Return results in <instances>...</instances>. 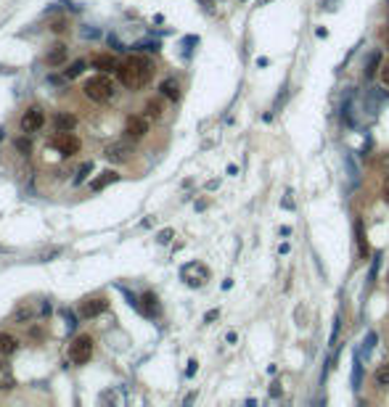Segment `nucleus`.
Listing matches in <instances>:
<instances>
[{"instance_id": "obj_4", "label": "nucleus", "mask_w": 389, "mask_h": 407, "mask_svg": "<svg viewBox=\"0 0 389 407\" xmlns=\"http://www.w3.org/2000/svg\"><path fill=\"white\" fill-rule=\"evenodd\" d=\"M180 278H183L188 286H201V283L209 278V270H207L201 262H188V264L180 270Z\"/></svg>"}, {"instance_id": "obj_10", "label": "nucleus", "mask_w": 389, "mask_h": 407, "mask_svg": "<svg viewBox=\"0 0 389 407\" xmlns=\"http://www.w3.org/2000/svg\"><path fill=\"white\" fill-rule=\"evenodd\" d=\"M67 53H69L67 45L58 42V45H53V48L48 51V56H45V64H48V66H61V64L67 61Z\"/></svg>"}, {"instance_id": "obj_36", "label": "nucleus", "mask_w": 389, "mask_h": 407, "mask_svg": "<svg viewBox=\"0 0 389 407\" xmlns=\"http://www.w3.org/2000/svg\"><path fill=\"white\" fill-rule=\"evenodd\" d=\"M51 29L58 35V32H64V29H67V24H64V21H53V24H51Z\"/></svg>"}, {"instance_id": "obj_26", "label": "nucleus", "mask_w": 389, "mask_h": 407, "mask_svg": "<svg viewBox=\"0 0 389 407\" xmlns=\"http://www.w3.org/2000/svg\"><path fill=\"white\" fill-rule=\"evenodd\" d=\"M90 172H93V162H85V164H82V169L77 172V177H74V185H80V183H85V177L90 175Z\"/></svg>"}, {"instance_id": "obj_18", "label": "nucleus", "mask_w": 389, "mask_h": 407, "mask_svg": "<svg viewBox=\"0 0 389 407\" xmlns=\"http://www.w3.org/2000/svg\"><path fill=\"white\" fill-rule=\"evenodd\" d=\"M379 64H381V53H379V51H373V53L368 56V64H365V69H363L365 80H373V77H376V72H379Z\"/></svg>"}, {"instance_id": "obj_8", "label": "nucleus", "mask_w": 389, "mask_h": 407, "mask_svg": "<svg viewBox=\"0 0 389 407\" xmlns=\"http://www.w3.org/2000/svg\"><path fill=\"white\" fill-rule=\"evenodd\" d=\"M124 132L130 138H143L148 132V117L143 114H130L127 117V124H124Z\"/></svg>"}, {"instance_id": "obj_14", "label": "nucleus", "mask_w": 389, "mask_h": 407, "mask_svg": "<svg viewBox=\"0 0 389 407\" xmlns=\"http://www.w3.org/2000/svg\"><path fill=\"white\" fill-rule=\"evenodd\" d=\"M159 90H162V96L167 98V101H180V82L178 80H164L162 85H159Z\"/></svg>"}, {"instance_id": "obj_20", "label": "nucleus", "mask_w": 389, "mask_h": 407, "mask_svg": "<svg viewBox=\"0 0 389 407\" xmlns=\"http://www.w3.org/2000/svg\"><path fill=\"white\" fill-rule=\"evenodd\" d=\"M32 315H35V307L29 304V302H24L19 309H13V320H16V323H24V320H29Z\"/></svg>"}, {"instance_id": "obj_19", "label": "nucleus", "mask_w": 389, "mask_h": 407, "mask_svg": "<svg viewBox=\"0 0 389 407\" xmlns=\"http://www.w3.org/2000/svg\"><path fill=\"white\" fill-rule=\"evenodd\" d=\"M373 381H376V386H381V389H389V363H384V365L376 368Z\"/></svg>"}, {"instance_id": "obj_16", "label": "nucleus", "mask_w": 389, "mask_h": 407, "mask_svg": "<svg viewBox=\"0 0 389 407\" xmlns=\"http://www.w3.org/2000/svg\"><path fill=\"white\" fill-rule=\"evenodd\" d=\"M117 180H119L117 172H114V169H106V172H101V177H96V180L90 183V188H93V191H103L106 185H112V183H117Z\"/></svg>"}, {"instance_id": "obj_32", "label": "nucleus", "mask_w": 389, "mask_h": 407, "mask_svg": "<svg viewBox=\"0 0 389 407\" xmlns=\"http://www.w3.org/2000/svg\"><path fill=\"white\" fill-rule=\"evenodd\" d=\"M379 169L384 172V175H389V153H384L381 159H379Z\"/></svg>"}, {"instance_id": "obj_40", "label": "nucleus", "mask_w": 389, "mask_h": 407, "mask_svg": "<svg viewBox=\"0 0 389 407\" xmlns=\"http://www.w3.org/2000/svg\"><path fill=\"white\" fill-rule=\"evenodd\" d=\"M381 82H384V85H389V64L381 69Z\"/></svg>"}, {"instance_id": "obj_12", "label": "nucleus", "mask_w": 389, "mask_h": 407, "mask_svg": "<svg viewBox=\"0 0 389 407\" xmlns=\"http://www.w3.org/2000/svg\"><path fill=\"white\" fill-rule=\"evenodd\" d=\"M16 349H19L16 336H11V333H6V331H0V357H11V354H16Z\"/></svg>"}, {"instance_id": "obj_15", "label": "nucleus", "mask_w": 389, "mask_h": 407, "mask_svg": "<svg viewBox=\"0 0 389 407\" xmlns=\"http://www.w3.org/2000/svg\"><path fill=\"white\" fill-rule=\"evenodd\" d=\"M96 69H101L103 74H109V72H117L119 69V64H117V58L112 56V53H103V56H96Z\"/></svg>"}, {"instance_id": "obj_27", "label": "nucleus", "mask_w": 389, "mask_h": 407, "mask_svg": "<svg viewBox=\"0 0 389 407\" xmlns=\"http://www.w3.org/2000/svg\"><path fill=\"white\" fill-rule=\"evenodd\" d=\"M13 146H16L21 153H29V151H32V143H29V138H16V140H13Z\"/></svg>"}, {"instance_id": "obj_6", "label": "nucleus", "mask_w": 389, "mask_h": 407, "mask_svg": "<svg viewBox=\"0 0 389 407\" xmlns=\"http://www.w3.org/2000/svg\"><path fill=\"white\" fill-rule=\"evenodd\" d=\"M53 146L61 151V156H74V153H80V138L72 132H61L53 138Z\"/></svg>"}, {"instance_id": "obj_17", "label": "nucleus", "mask_w": 389, "mask_h": 407, "mask_svg": "<svg viewBox=\"0 0 389 407\" xmlns=\"http://www.w3.org/2000/svg\"><path fill=\"white\" fill-rule=\"evenodd\" d=\"M13 386H16V375H13V370H11L6 363H0V389L11 391Z\"/></svg>"}, {"instance_id": "obj_1", "label": "nucleus", "mask_w": 389, "mask_h": 407, "mask_svg": "<svg viewBox=\"0 0 389 407\" xmlns=\"http://www.w3.org/2000/svg\"><path fill=\"white\" fill-rule=\"evenodd\" d=\"M117 77H119V82H122L124 87L138 90V87H143L151 77H154V64H151L148 58H143V56L135 53V56L124 58L122 64H119Z\"/></svg>"}, {"instance_id": "obj_5", "label": "nucleus", "mask_w": 389, "mask_h": 407, "mask_svg": "<svg viewBox=\"0 0 389 407\" xmlns=\"http://www.w3.org/2000/svg\"><path fill=\"white\" fill-rule=\"evenodd\" d=\"M45 124V114H42V108L40 106H29L27 111H24V117H21V130L27 132V135H32V132H37L40 127Z\"/></svg>"}, {"instance_id": "obj_30", "label": "nucleus", "mask_w": 389, "mask_h": 407, "mask_svg": "<svg viewBox=\"0 0 389 407\" xmlns=\"http://www.w3.org/2000/svg\"><path fill=\"white\" fill-rule=\"evenodd\" d=\"M373 344H376V333L371 331V333H368V338L363 341V352H365V357L371 354V349H373Z\"/></svg>"}, {"instance_id": "obj_45", "label": "nucleus", "mask_w": 389, "mask_h": 407, "mask_svg": "<svg viewBox=\"0 0 389 407\" xmlns=\"http://www.w3.org/2000/svg\"><path fill=\"white\" fill-rule=\"evenodd\" d=\"M241 3H246V0H241Z\"/></svg>"}, {"instance_id": "obj_28", "label": "nucleus", "mask_w": 389, "mask_h": 407, "mask_svg": "<svg viewBox=\"0 0 389 407\" xmlns=\"http://www.w3.org/2000/svg\"><path fill=\"white\" fill-rule=\"evenodd\" d=\"M80 35H82V37H88V40H98V37H101V29H93V27H82V29H80Z\"/></svg>"}, {"instance_id": "obj_38", "label": "nucleus", "mask_w": 389, "mask_h": 407, "mask_svg": "<svg viewBox=\"0 0 389 407\" xmlns=\"http://www.w3.org/2000/svg\"><path fill=\"white\" fill-rule=\"evenodd\" d=\"M284 209H294V201H291V193L284 196Z\"/></svg>"}, {"instance_id": "obj_13", "label": "nucleus", "mask_w": 389, "mask_h": 407, "mask_svg": "<svg viewBox=\"0 0 389 407\" xmlns=\"http://www.w3.org/2000/svg\"><path fill=\"white\" fill-rule=\"evenodd\" d=\"M143 114H146L148 119H162V114H164V96H162V98H151V101H146Z\"/></svg>"}, {"instance_id": "obj_7", "label": "nucleus", "mask_w": 389, "mask_h": 407, "mask_svg": "<svg viewBox=\"0 0 389 407\" xmlns=\"http://www.w3.org/2000/svg\"><path fill=\"white\" fill-rule=\"evenodd\" d=\"M106 307H109V302L103 299V296H90V299H85V302L80 304V318L93 320V318H98Z\"/></svg>"}, {"instance_id": "obj_2", "label": "nucleus", "mask_w": 389, "mask_h": 407, "mask_svg": "<svg viewBox=\"0 0 389 407\" xmlns=\"http://www.w3.org/2000/svg\"><path fill=\"white\" fill-rule=\"evenodd\" d=\"M85 96H88L90 101H96V103L112 101V96H114V82L109 80V77H103V72H101V74L90 77V80L85 82Z\"/></svg>"}, {"instance_id": "obj_35", "label": "nucleus", "mask_w": 389, "mask_h": 407, "mask_svg": "<svg viewBox=\"0 0 389 407\" xmlns=\"http://www.w3.org/2000/svg\"><path fill=\"white\" fill-rule=\"evenodd\" d=\"M217 318H220V309H209L207 315H204V323H214Z\"/></svg>"}, {"instance_id": "obj_33", "label": "nucleus", "mask_w": 389, "mask_h": 407, "mask_svg": "<svg viewBox=\"0 0 389 407\" xmlns=\"http://www.w3.org/2000/svg\"><path fill=\"white\" fill-rule=\"evenodd\" d=\"M196 370H199V363H196V359H191V363H188V370H185V378H193Z\"/></svg>"}, {"instance_id": "obj_39", "label": "nucleus", "mask_w": 389, "mask_h": 407, "mask_svg": "<svg viewBox=\"0 0 389 407\" xmlns=\"http://www.w3.org/2000/svg\"><path fill=\"white\" fill-rule=\"evenodd\" d=\"M278 394H281V383L275 381V383L270 386V397H278Z\"/></svg>"}, {"instance_id": "obj_11", "label": "nucleus", "mask_w": 389, "mask_h": 407, "mask_svg": "<svg viewBox=\"0 0 389 407\" xmlns=\"http://www.w3.org/2000/svg\"><path fill=\"white\" fill-rule=\"evenodd\" d=\"M141 302H143V307H141L143 315H148V318H157L159 315V299H157V293H154V291H146L141 296Z\"/></svg>"}, {"instance_id": "obj_23", "label": "nucleus", "mask_w": 389, "mask_h": 407, "mask_svg": "<svg viewBox=\"0 0 389 407\" xmlns=\"http://www.w3.org/2000/svg\"><path fill=\"white\" fill-rule=\"evenodd\" d=\"M355 236H357V248H360V257H368V241L363 236V222H355Z\"/></svg>"}, {"instance_id": "obj_43", "label": "nucleus", "mask_w": 389, "mask_h": 407, "mask_svg": "<svg viewBox=\"0 0 389 407\" xmlns=\"http://www.w3.org/2000/svg\"><path fill=\"white\" fill-rule=\"evenodd\" d=\"M278 233H281V236L286 238V236H291V228H286V225H284V228H281V230H278Z\"/></svg>"}, {"instance_id": "obj_3", "label": "nucleus", "mask_w": 389, "mask_h": 407, "mask_svg": "<svg viewBox=\"0 0 389 407\" xmlns=\"http://www.w3.org/2000/svg\"><path fill=\"white\" fill-rule=\"evenodd\" d=\"M90 357H93V338L90 336H77L69 344V359L74 365H85Z\"/></svg>"}, {"instance_id": "obj_42", "label": "nucleus", "mask_w": 389, "mask_h": 407, "mask_svg": "<svg viewBox=\"0 0 389 407\" xmlns=\"http://www.w3.org/2000/svg\"><path fill=\"white\" fill-rule=\"evenodd\" d=\"M228 175H239V167L236 164H228Z\"/></svg>"}, {"instance_id": "obj_46", "label": "nucleus", "mask_w": 389, "mask_h": 407, "mask_svg": "<svg viewBox=\"0 0 389 407\" xmlns=\"http://www.w3.org/2000/svg\"><path fill=\"white\" fill-rule=\"evenodd\" d=\"M386 280H389V275H386Z\"/></svg>"}, {"instance_id": "obj_9", "label": "nucleus", "mask_w": 389, "mask_h": 407, "mask_svg": "<svg viewBox=\"0 0 389 407\" xmlns=\"http://www.w3.org/2000/svg\"><path fill=\"white\" fill-rule=\"evenodd\" d=\"M53 124H56V132H72L77 127V117L69 114V111H58Z\"/></svg>"}, {"instance_id": "obj_34", "label": "nucleus", "mask_w": 389, "mask_h": 407, "mask_svg": "<svg viewBox=\"0 0 389 407\" xmlns=\"http://www.w3.org/2000/svg\"><path fill=\"white\" fill-rule=\"evenodd\" d=\"M61 254V248H51V252H45L42 257H40V262H51L53 257H58Z\"/></svg>"}, {"instance_id": "obj_44", "label": "nucleus", "mask_w": 389, "mask_h": 407, "mask_svg": "<svg viewBox=\"0 0 389 407\" xmlns=\"http://www.w3.org/2000/svg\"><path fill=\"white\" fill-rule=\"evenodd\" d=\"M0 138H3V130H0Z\"/></svg>"}, {"instance_id": "obj_37", "label": "nucleus", "mask_w": 389, "mask_h": 407, "mask_svg": "<svg viewBox=\"0 0 389 407\" xmlns=\"http://www.w3.org/2000/svg\"><path fill=\"white\" fill-rule=\"evenodd\" d=\"M381 196H384V201L389 204V175H386V180H384V188H381Z\"/></svg>"}, {"instance_id": "obj_25", "label": "nucleus", "mask_w": 389, "mask_h": 407, "mask_svg": "<svg viewBox=\"0 0 389 407\" xmlns=\"http://www.w3.org/2000/svg\"><path fill=\"white\" fill-rule=\"evenodd\" d=\"M133 51H138V53H143V51H159V42H151V40H141V42H135L133 45Z\"/></svg>"}, {"instance_id": "obj_24", "label": "nucleus", "mask_w": 389, "mask_h": 407, "mask_svg": "<svg viewBox=\"0 0 389 407\" xmlns=\"http://www.w3.org/2000/svg\"><path fill=\"white\" fill-rule=\"evenodd\" d=\"M82 72H85V61L80 58V61H74V64L64 72V77H67V80H77V77H80Z\"/></svg>"}, {"instance_id": "obj_29", "label": "nucleus", "mask_w": 389, "mask_h": 407, "mask_svg": "<svg viewBox=\"0 0 389 407\" xmlns=\"http://www.w3.org/2000/svg\"><path fill=\"white\" fill-rule=\"evenodd\" d=\"M172 236H175V230H172V228H164V230L157 233V241H159V243H169V238H172Z\"/></svg>"}, {"instance_id": "obj_21", "label": "nucleus", "mask_w": 389, "mask_h": 407, "mask_svg": "<svg viewBox=\"0 0 389 407\" xmlns=\"http://www.w3.org/2000/svg\"><path fill=\"white\" fill-rule=\"evenodd\" d=\"M130 156V146H112L109 148V159L112 162H124Z\"/></svg>"}, {"instance_id": "obj_22", "label": "nucleus", "mask_w": 389, "mask_h": 407, "mask_svg": "<svg viewBox=\"0 0 389 407\" xmlns=\"http://www.w3.org/2000/svg\"><path fill=\"white\" fill-rule=\"evenodd\" d=\"M360 381H363V365H360V352H357L352 363V386L360 389Z\"/></svg>"}, {"instance_id": "obj_41", "label": "nucleus", "mask_w": 389, "mask_h": 407, "mask_svg": "<svg viewBox=\"0 0 389 407\" xmlns=\"http://www.w3.org/2000/svg\"><path fill=\"white\" fill-rule=\"evenodd\" d=\"M199 3L204 6V11H209V13L214 11V3H212V0H199Z\"/></svg>"}, {"instance_id": "obj_31", "label": "nucleus", "mask_w": 389, "mask_h": 407, "mask_svg": "<svg viewBox=\"0 0 389 407\" xmlns=\"http://www.w3.org/2000/svg\"><path fill=\"white\" fill-rule=\"evenodd\" d=\"M339 328H341V312L336 315V320H334V331H331V344L339 338Z\"/></svg>"}]
</instances>
